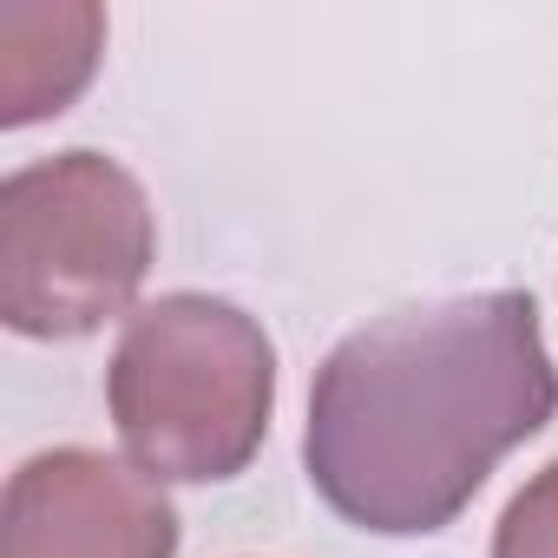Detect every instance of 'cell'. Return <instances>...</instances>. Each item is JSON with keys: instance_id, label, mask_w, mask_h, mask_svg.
Masks as SVG:
<instances>
[{"instance_id": "obj_6", "label": "cell", "mask_w": 558, "mask_h": 558, "mask_svg": "<svg viewBox=\"0 0 558 558\" xmlns=\"http://www.w3.org/2000/svg\"><path fill=\"white\" fill-rule=\"evenodd\" d=\"M493 558H558V460L532 473L493 525Z\"/></svg>"}, {"instance_id": "obj_5", "label": "cell", "mask_w": 558, "mask_h": 558, "mask_svg": "<svg viewBox=\"0 0 558 558\" xmlns=\"http://www.w3.org/2000/svg\"><path fill=\"white\" fill-rule=\"evenodd\" d=\"M106 47V14L86 0L0 8V125H34L66 112Z\"/></svg>"}, {"instance_id": "obj_1", "label": "cell", "mask_w": 558, "mask_h": 558, "mask_svg": "<svg viewBox=\"0 0 558 558\" xmlns=\"http://www.w3.org/2000/svg\"><path fill=\"white\" fill-rule=\"evenodd\" d=\"M558 414L525 290L395 310L329 349L310 388L303 466L336 519L414 538L453 525L486 473Z\"/></svg>"}, {"instance_id": "obj_2", "label": "cell", "mask_w": 558, "mask_h": 558, "mask_svg": "<svg viewBox=\"0 0 558 558\" xmlns=\"http://www.w3.org/2000/svg\"><path fill=\"white\" fill-rule=\"evenodd\" d=\"M106 408L151 480H236L269 434L276 349L263 323L223 296H158L112 349Z\"/></svg>"}, {"instance_id": "obj_4", "label": "cell", "mask_w": 558, "mask_h": 558, "mask_svg": "<svg viewBox=\"0 0 558 558\" xmlns=\"http://www.w3.org/2000/svg\"><path fill=\"white\" fill-rule=\"evenodd\" d=\"M0 558H178V506L138 460L53 447L8 480Z\"/></svg>"}, {"instance_id": "obj_3", "label": "cell", "mask_w": 558, "mask_h": 558, "mask_svg": "<svg viewBox=\"0 0 558 558\" xmlns=\"http://www.w3.org/2000/svg\"><path fill=\"white\" fill-rule=\"evenodd\" d=\"M158 250L145 184L106 151H60L0 184V323L73 342L132 310Z\"/></svg>"}]
</instances>
